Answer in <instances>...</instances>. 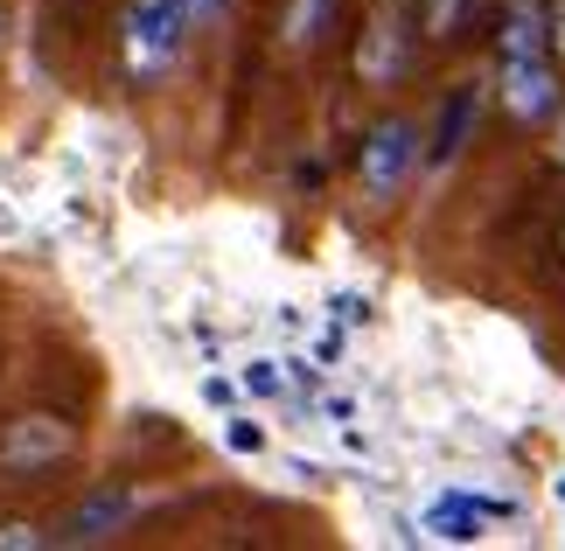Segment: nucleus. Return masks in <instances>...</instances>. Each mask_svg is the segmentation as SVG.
<instances>
[{"label": "nucleus", "mask_w": 565, "mask_h": 551, "mask_svg": "<svg viewBox=\"0 0 565 551\" xmlns=\"http://www.w3.org/2000/svg\"><path fill=\"white\" fill-rule=\"evenodd\" d=\"M321 418H329V426H350V418H356V399H342V391H329V399H321Z\"/></svg>", "instance_id": "nucleus-15"}, {"label": "nucleus", "mask_w": 565, "mask_h": 551, "mask_svg": "<svg viewBox=\"0 0 565 551\" xmlns=\"http://www.w3.org/2000/svg\"><path fill=\"white\" fill-rule=\"evenodd\" d=\"M224 447L231 454H245V460H258V454H266V426H258V418H224Z\"/></svg>", "instance_id": "nucleus-10"}, {"label": "nucleus", "mask_w": 565, "mask_h": 551, "mask_svg": "<svg viewBox=\"0 0 565 551\" xmlns=\"http://www.w3.org/2000/svg\"><path fill=\"white\" fill-rule=\"evenodd\" d=\"M419 531L440 538V544H482V538H489V510L475 502V489H447L440 502H426Z\"/></svg>", "instance_id": "nucleus-6"}, {"label": "nucleus", "mask_w": 565, "mask_h": 551, "mask_svg": "<svg viewBox=\"0 0 565 551\" xmlns=\"http://www.w3.org/2000/svg\"><path fill=\"white\" fill-rule=\"evenodd\" d=\"M237 391H245V399H287V363L252 357L245 370H237Z\"/></svg>", "instance_id": "nucleus-9"}, {"label": "nucleus", "mask_w": 565, "mask_h": 551, "mask_svg": "<svg viewBox=\"0 0 565 551\" xmlns=\"http://www.w3.org/2000/svg\"><path fill=\"white\" fill-rule=\"evenodd\" d=\"M405 63V50H398V21H371V42H363V77H391Z\"/></svg>", "instance_id": "nucleus-8"}, {"label": "nucleus", "mask_w": 565, "mask_h": 551, "mask_svg": "<svg viewBox=\"0 0 565 551\" xmlns=\"http://www.w3.org/2000/svg\"><path fill=\"white\" fill-rule=\"evenodd\" d=\"M552 42H558V50H565V0H558V21H552Z\"/></svg>", "instance_id": "nucleus-18"}, {"label": "nucleus", "mask_w": 565, "mask_h": 551, "mask_svg": "<svg viewBox=\"0 0 565 551\" xmlns=\"http://www.w3.org/2000/svg\"><path fill=\"white\" fill-rule=\"evenodd\" d=\"M461 8H468V0H426V29H433V35H454Z\"/></svg>", "instance_id": "nucleus-12"}, {"label": "nucleus", "mask_w": 565, "mask_h": 551, "mask_svg": "<svg viewBox=\"0 0 565 551\" xmlns=\"http://www.w3.org/2000/svg\"><path fill=\"white\" fill-rule=\"evenodd\" d=\"M475 113H482V92H454V105L440 113V134H433V161H454V153H461Z\"/></svg>", "instance_id": "nucleus-7"}, {"label": "nucleus", "mask_w": 565, "mask_h": 551, "mask_svg": "<svg viewBox=\"0 0 565 551\" xmlns=\"http://www.w3.org/2000/svg\"><path fill=\"white\" fill-rule=\"evenodd\" d=\"M552 496H558V502H565V475H552Z\"/></svg>", "instance_id": "nucleus-19"}, {"label": "nucleus", "mask_w": 565, "mask_h": 551, "mask_svg": "<svg viewBox=\"0 0 565 551\" xmlns=\"http://www.w3.org/2000/svg\"><path fill=\"white\" fill-rule=\"evenodd\" d=\"M134 510H140L134 489H92L71 517H63L56 538H63V544H105V538H119L126 523H134Z\"/></svg>", "instance_id": "nucleus-5"}, {"label": "nucleus", "mask_w": 565, "mask_h": 551, "mask_svg": "<svg viewBox=\"0 0 565 551\" xmlns=\"http://www.w3.org/2000/svg\"><path fill=\"white\" fill-rule=\"evenodd\" d=\"M321 21H329V0H294L287 35H294V42H315V35H321Z\"/></svg>", "instance_id": "nucleus-11"}, {"label": "nucleus", "mask_w": 565, "mask_h": 551, "mask_svg": "<svg viewBox=\"0 0 565 551\" xmlns=\"http://www.w3.org/2000/svg\"><path fill=\"white\" fill-rule=\"evenodd\" d=\"M203 399H210V405H224V412H231V399H237V384H224V378H210V384H203Z\"/></svg>", "instance_id": "nucleus-16"}, {"label": "nucleus", "mask_w": 565, "mask_h": 551, "mask_svg": "<svg viewBox=\"0 0 565 551\" xmlns=\"http://www.w3.org/2000/svg\"><path fill=\"white\" fill-rule=\"evenodd\" d=\"M189 29H195L189 0H126V14H119V63H126V77H134V84H161L182 63Z\"/></svg>", "instance_id": "nucleus-2"}, {"label": "nucleus", "mask_w": 565, "mask_h": 551, "mask_svg": "<svg viewBox=\"0 0 565 551\" xmlns=\"http://www.w3.org/2000/svg\"><path fill=\"white\" fill-rule=\"evenodd\" d=\"M503 105L516 119H552L558 113V71H552V21L537 8H516L503 29Z\"/></svg>", "instance_id": "nucleus-1"}, {"label": "nucleus", "mask_w": 565, "mask_h": 551, "mask_svg": "<svg viewBox=\"0 0 565 551\" xmlns=\"http://www.w3.org/2000/svg\"><path fill=\"white\" fill-rule=\"evenodd\" d=\"M412 161H419V134H412L405 119H384V126H371V140H363V161H356V174H363V195H371V203H391V195L405 189Z\"/></svg>", "instance_id": "nucleus-3"}, {"label": "nucleus", "mask_w": 565, "mask_h": 551, "mask_svg": "<svg viewBox=\"0 0 565 551\" xmlns=\"http://www.w3.org/2000/svg\"><path fill=\"white\" fill-rule=\"evenodd\" d=\"M63 454H71V426L50 418V412H29L0 433V468L8 475H42V468H56Z\"/></svg>", "instance_id": "nucleus-4"}, {"label": "nucleus", "mask_w": 565, "mask_h": 551, "mask_svg": "<svg viewBox=\"0 0 565 551\" xmlns=\"http://www.w3.org/2000/svg\"><path fill=\"white\" fill-rule=\"evenodd\" d=\"M231 8V0H189V14H195V29H203V21H216V14H224Z\"/></svg>", "instance_id": "nucleus-17"}, {"label": "nucleus", "mask_w": 565, "mask_h": 551, "mask_svg": "<svg viewBox=\"0 0 565 551\" xmlns=\"http://www.w3.org/2000/svg\"><path fill=\"white\" fill-rule=\"evenodd\" d=\"M329 307H335V321H371V300L363 294H335Z\"/></svg>", "instance_id": "nucleus-14"}, {"label": "nucleus", "mask_w": 565, "mask_h": 551, "mask_svg": "<svg viewBox=\"0 0 565 551\" xmlns=\"http://www.w3.org/2000/svg\"><path fill=\"white\" fill-rule=\"evenodd\" d=\"M0 42H8V8H0Z\"/></svg>", "instance_id": "nucleus-20"}, {"label": "nucleus", "mask_w": 565, "mask_h": 551, "mask_svg": "<svg viewBox=\"0 0 565 551\" xmlns=\"http://www.w3.org/2000/svg\"><path fill=\"white\" fill-rule=\"evenodd\" d=\"M35 544H50L35 523H8V531H0V551H35Z\"/></svg>", "instance_id": "nucleus-13"}]
</instances>
